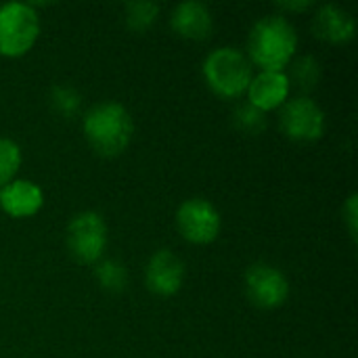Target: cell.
I'll return each mask as SVG.
<instances>
[{"label":"cell","instance_id":"6da1fadb","mask_svg":"<svg viewBox=\"0 0 358 358\" xmlns=\"http://www.w3.org/2000/svg\"><path fill=\"white\" fill-rule=\"evenodd\" d=\"M250 55L264 71H283L298 48L296 27L281 15L262 17L250 31Z\"/></svg>","mask_w":358,"mask_h":358},{"label":"cell","instance_id":"7a4b0ae2","mask_svg":"<svg viewBox=\"0 0 358 358\" xmlns=\"http://www.w3.org/2000/svg\"><path fill=\"white\" fill-rule=\"evenodd\" d=\"M132 132L134 124L128 109L115 101L99 103L84 115V134L99 155H120L130 145Z\"/></svg>","mask_w":358,"mask_h":358},{"label":"cell","instance_id":"3957f363","mask_svg":"<svg viewBox=\"0 0 358 358\" xmlns=\"http://www.w3.org/2000/svg\"><path fill=\"white\" fill-rule=\"evenodd\" d=\"M203 76L210 88L227 99L241 96L252 82V65L239 48L222 46L212 50L203 61Z\"/></svg>","mask_w":358,"mask_h":358},{"label":"cell","instance_id":"277c9868","mask_svg":"<svg viewBox=\"0 0 358 358\" xmlns=\"http://www.w3.org/2000/svg\"><path fill=\"white\" fill-rule=\"evenodd\" d=\"M40 34V19L31 4L6 2L0 6V55H25Z\"/></svg>","mask_w":358,"mask_h":358},{"label":"cell","instance_id":"5b68a950","mask_svg":"<svg viewBox=\"0 0 358 358\" xmlns=\"http://www.w3.org/2000/svg\"><path fill=\"white\" fill-rule=\"evenodd\" d=\"M107 245V224L96 212L78 214L67 229V248L82 264L96 262Z\"/></svg>","mask_w":358,"mask_h":358},{"label":"cell","instance_id":"8992f818","mask_svg":"<svg viewBox=\"0 0 358 358\" xmlns=\"http://www.w3.org/2000/svg\"><path fill=\"white\" fill-rule=\"evenodd\" d=\"M180 235L191 243H210L220 233V214L208 199H187L176 212Z\"/></svg>","mask_w":358,"mask_h":358},{"label":"cell","instance_id":"52a82bcc","mask_svg":"<svg viewBox=\"0 0 358 358\" xmlns=\"http://www.w3.org/2000/svg\"><path fill=\"white\" fill-rule=\"evenodd\" d=\"M281 126L294 141H317L325 130V113L315 101L300 96L283 103Z\"/></svg>","mask_w":358,"mask_h":358},{"label":"cell","instance_id":"ba28073f","mask_svg":"<svg viewBox=\"0 0 358 358\" xmlns=\"http://www.w3.org/2000/svg\"><path fill=\"white\" fill-rule=\"evenodd\" d=\"M245 287L250 300L260 308H277L289 296V283L285 275L264 262L252 264L245 273Z\"/></svg>","mask_w":358,"mask_h":358},{"label":"cell","instance_id":"9c48e42d","mask_svg":"<svg viewBox=\"0 0 358 358\" xmlns=\"http://www.w3.org/2000/svg\"><path fill=\"white\" fill-rule=\"evenodd\" d=\"M185 281V264L170 250H159L147 264V287L157 296H172Z\"/></svg>","mask_w":358,"mask_h":358},{"label":"cell","instance_id":"30bf717a","mask_svg":"<svg viewBox=\"0 0 358 358\" xmlns=\"http://www.w3.org/2000/svg\"><path fill=\"white\" fill-rule=\"evenodd\" d=\"M289 88H292V82L285 71H264L262 69L258 76L252 78V82L248 86V94H250L248 103L266 113L271 109L281 107L287 101Z\"/></svg>","mask_w":358,"mask_h":358},{"label":"cell","instance_id":"8fae6325","mask_svg":"<svg viewBox=\"0 0 358 358\" xmlns=\"http://www.w3.org/2000/svg\"><path fill=\"white\" fill-rule=\"evenodd\" d=\"M170 23L178 36L189 40H203L212 31V13L203 2L185 0L172 10Z\"/></svg>","mask_w":358,"mask_h":358},{"label":"cell","instance_id":"7c38bea8","mask_svg":"<svg viewBox=\"0 0 358 358\" xmlns=\"http://www.w3.org/2000/svg\"><path fill=\"white\" fill-rule=\"evenodd\" d=\"M44 203V195L38 185L31 180H15L0 189V208L15 216V218H27L34 216Z\"/></svg>","mask_w":358,"mask_h":358},{"label":"cell","instance_id":"4fadbf2b","mask_svg":"<svg viewBox=\"0 0 358 358\" xmlns=\"http://www.w3.org/2000/svg\"><path fill=\"white\" fill-rule=\"evenodd\" d=\"M313 27H315V34L319 38L340 44V42L352 40V36L357 31V21L342 6H338V4H325L315 15Z\"/></svg>","mask_w":358,"mask_h":358},{"label":"cell","instance_id":"5bb4252c","mask_svg":"<svg viewBox=\"0 0 358 358\" xmlns=\"http://www.w3.org/2000/svg\"><path fill=\"white\" fill-rule=\"evenodd\" d=\"M159 15V6L155 2L149 0H136V2H128L126 4V21L132 29L143 31L147 29L155 17Z\"/></svg>","mask_w":358,"mask_h":358},{"label":"cell","instance_id":"9a60e30c","mask_svg":"<svg viewBox=\"0 0 358 358\" xmlns=\"http://www.w3.org/2000/svg\"><path fill=\"white\" fill-rule=\"evenodd\" d=\"M96 279L107 292H122L128 283V273L117 260H103L96 266Z\"/></svg>","mask_w":358,"mask_h":358},{"label":"cell","instance_id":"2e32d148","mask_svg":"<svg viewBox=\"0 0 358 358\" xmlns=\"http://www.w3.org/2000/svg\"><path fill=\"white\" fill-rule=\"evenodd\" d=\"M21 166L19 145L10 138H0V189L10 182Z\"/></svg>","mask_w":358,"mask_h":358},{"label":"cell","instance_id":"e0dca14e","mask_svg":"<svg viewBox=\"0 0 358 358\" xmlns=\"http://www.w3.org/2000/svg\"><path fill=\"white\" fill-rule=\"evenodd\" d=\"M80 94L76 88L71 86H65V84H59L50 90V105L52 109L63 115V117H71L73 113H78L80 109Z\"/></svg>","mask_w":358,"mask_h":358},{"label":"cell","instance_id":"ac0fdd59","mask_svg":"<svg viewBox=\"0 0 358 358\" xmlns=\"http://www.w3.org/2000/svg\"><path fill=\"white\" fill-rule=\"evenodd\" d=\"M235 126L239 130H243L245 134H260L266 126V117H264V111L256 109L254 105L250 103H243L235 109Z\"/></svg>","mask_w":358,"mask_h":358},{"label":"cell","instance_id":"d6986e66","mask_svg":"<svg viewBox=\"0 0 358 358\" xmlns=\"http://www.w3.org/2000/svg\"><path fill=\"white\" fill-rule=\"evenodd\" d=\"M319 76H321L319 63L313 57H302L294 63L292 76H287V78H289V82L294 80L300 88H313L319 82Z\"/></svg>","mask_w":358,"mask_h":358},{"label":"cell","instance_id":"ffe728a7","mask_svg":"<svg viewBox=\"0 0 358 358\" xmlns=\"http://www.w3.org/2000/svg\"><path fill=\"white\" fill-rule=\"evenodd\" d=\"M346 220H348L350 233L355 237L357 235V195H350V199L346 203Z\"/></svg>","mask_w":358,"mask_h":358},{"label":"cell","instance_id":"44dd1931","mask_svg":"<svg viewBox=\"0 0 358 358\" xmlns=\"http://www.w3.org/2000/svg\"><path fill=\"white\" fill-rule=\"evenodd\" d=\"M310 4H313L310 0H302V2H279V6L289 8V10H304V8H308Z\"/></svg>","mask_w":358,"mask_h":358}]
</instances>
